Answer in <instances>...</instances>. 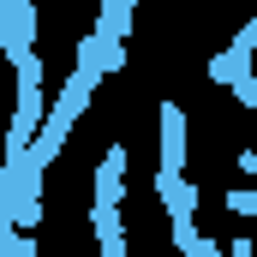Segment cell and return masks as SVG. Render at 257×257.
<instances>
[{
  "mask_svg": "<svg viewBox=\"0 0 257 257\" xmlns=\"http://www.w3.org/2000/svg\"><path fill=\"white\" fill-rule=\"evenodd\" d=\"M162 162H156V174H186V114L174 108V102H162Z\"/></svg>",
  "mask_w": 257,
  "mask_h": 257,
  "instance_id": "obj_1",
  "label": "cell"
},
{
  "mask_svg": "<svg viewBox=\"0 0 257 257\" xmlns=\"http://www.w3.org/2000/svg\"><path fill=\"white\" fill-rule=\"evenodd\" d=\"M156 197H162V209L174 215V227H180V221H192L197 192L186 186V174H156Z\"/></svg>",
  "mask_w": 257,
  "mask_h": 257,
  "instance_id": "obj_2",
  "label": "cell"
},
{
  "mask_svg": "<svg viewBox=\"0 0 257 257\" xmlns=\"http://www.w3.org/2000/svg\"><path fill=\"white\" fill-rule=\"evenodd\" d=\"M132 12H138V0H102V18H96V30H90V36H102V42H126Z\"/></svg>",
  "mask_w": 257,
  "mask_h": 257,
  "instance_id": "obj_3",
  "label": "cell"
},
{
  "mask_svg": "<svg viewBox=\"0 0 257 257\" xmlns=\"http://www.w3.org/2000/svg\"><path fill=\"white\" fill-rule=\"evenodd\" d=\"M239 78H251V54H239V48H221V54H209V84H239Z\"/></svg>",
  "mask_w": 257,
  "mask_h": 257,
  "instance_id": "obj_4",
  "label": "cell"
},
{
  "mask_svg": "<svg viewBox=\"0 0 257 257\" xmlns=\"http://www.w3.org/2000/svg\"><path fill=\"white\" fill-rule=\"evenodd\" d=\"M227 209H233L239 221H257V186H233V192H227Z\"/></svg>",
  "mask_w": 257,
  "mask_h": 257,
  "instance_id": "obj_5",
  "label": "cell"
},
{
  "mask_svg": "<svg viewBox=\"0 0 257 257\" xmlns=\"http://www.w3.org/2000/svg\"><path fill=\"white\" fill-rule=\"evenodd\" d=\"M233 48H239V54H257V12H251V18H245V30L233 36Z\"/></svg>",
  "mask_w": 257,
  "mask_h": 257,
  "instance_id": "obj_6",
  "label": "cell"
},
{
  "mask_svg": "<svg viewBox=\"0 0 257 257\" xmlns=\"http://www.w3.org/2000/svg\"><path fill=\"white\" fill-rule=\"evenodd\" d=\"M233 168H239V174H251V180H257V150H239V162H233Z\"/></svg>",
  "mask_w": 257,
  "mask_h": 257,
  "instance_id": "obj_7",
  "label": "cell"
}]
</instances>
